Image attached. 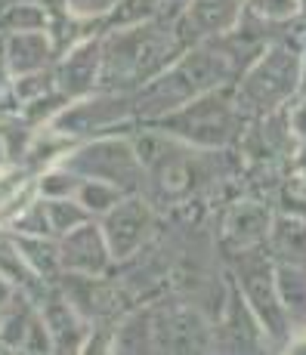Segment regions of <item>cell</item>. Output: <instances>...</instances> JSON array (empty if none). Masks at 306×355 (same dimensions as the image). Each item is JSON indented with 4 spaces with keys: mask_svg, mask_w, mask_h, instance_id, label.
<instances>
[{
    "mask_svg": "<svg viewBox=\"0 0 306 355\" xmlns=\"http://www.w3.org/2000/svg\"><path fill=\"white\" fill-rule=\"evenodd\" d=\"M176 40L158 22H136L124 25L102 44V84L108 90L114 87H133L148 78H158L164 65L173 59Z\"/></svg>",
    "mask_w": 306,
    "mask_h": 355,
    "instance_id": "6da1fadb",
    "label": "cell"
},
{
    "mask_svg": "<svg viewBox=\"0 0 306 355\" xmlns=\"http://www.w3.org/2000/svg\"><path fill=\"white\" fill-rule=\"evenodd\" d=\"M229 74H232V56L223 46H195L146 87L139 112L146 118H164L167 112L186 105L189 99L201 96L204 90L220 87Z\"/></svg>",
    "mask_w": 306,
    "mask_h": 355,
    "instance_id": "7a4b0ae2",
    "label": "cell"
},
{
    "mask_svg": "<svg viewBox=\"0 0 306 355\" xmlns=\"http://www.w3.org/2000/svg\"><path fill=\"white\" fill-rule=\"evenodd\" d=\"M235 102L238 96L229 87L204 90L201 96L173 108L170 118H161V130L195 148H207V152L220 148L235 136V127H238Z\"/></svg>",
    "mask_w": 306,
    "mask_h": 355,
    "instance_id": "3957f363",
    "label": "cell"
},
{
    "mask_svg": "<svg viewBox=\"0 0 306 355\" xmlns=\"http://www.w3.org/2000/svg\"><path fill=\"white\" fill-rule=\"evenodd\" d=\"M146 176L152 182V195L158 201L176 204L201 192L214 180L216 161L207 155V148H195L167 133V142L158 152V158L146 164Z\"/></svg>",
    "mask_w": 306,
    "mask_h": 355,
    "instance_id": "277c9868",
    "label": "cell"
},
{
    "mask_svg": "<svg viewBox=\"0 0 306 355\" xmlns=\"http://www.w3.org/2000/svg\"><path fill=\"white\" fill-rule=\"evenodd\" d=\"M303 71V59L288 46H269L254 65L248 68L238 90L241 108L250 112H272L297 90V78Z\"/></svg>",
    "mask_w": 306,
    "mask_h": 355,
    "instance_id": "5b68a950",
    "label": "cell"
},
{
    "mask_svg": "<svg viewBox=\"0 0 306 355\" xmlns=\"http://www.w3.org/2000/svg\"><path fill=\"white\" fill-rule=\"evenodd\" d=\"M238 291L244 293L248 306L254 309V315L260 318L263 331L272 340H284L288 337V312H284L282 300H278V288H275V269L263 259L260 248H248L238 250Z\"/></svg>",
    "mask_w": 306,
    "mask_h": 355,
    "instance_id": "8992f818",
    "label": "cell"
},
{
    "mask_svg": "<svg viewBox=\"0 0 306 355\" xmlns=\"http://www.w3.org/2000/svg\"><path fill=\"white\" fill-rule=\"evenodd\" d=\"M68 170H74L78 176H87V180H105L121 186L124 192H130L142 182V167L139 155L130 142L124 139H96L87 142V146L74 148L65 161Z\"/></svg>",
    "mask_w": 306,
    "mask_h": 355,
    "instance_id": "52a82bcc",
    "label": "cell"
},
{
    "mask_svg": "<svg viewBox=\"0 0 306 355\" xmlns=\"http://www.w3.org/2000/svg\"><path fill=\"white\" fill-rule=\"evenodd\" d=\"M152 334L158 352H207L214 349V331L195 306H164L152 312Z\"/></svg>",
    "mask_w": 306,
    "mask_h": 355,
    "instance_id": "ba28073f",
    "label": "cell"
},
{
    "mask_svg": "<svg viewBox=\"0 0 306 355\" xmlns=\"http://www.w3.org/2000/svg\"><path fill=\"white\" fill-rule=\"evenodd\" d=\"M102 232L114 259H130L152 235V207L142 198H121L102 220Z\"/></svg>",
    "mask_w": 306,
    "mask_h": 355,
    "instance_id": "9c48e42d",
    "label": "cell"
},
{
    "mask_svg": "<svg viewBox=\"0 0 306 355\" xmlns=\"http://www.w3.org/2000/svg\"><path fill=\"white\" fill-rule=\"evenodd\" d=\"M241 16V0H186V10L180 19V40H214L216 34L235 28Z\"/></svg>",
    "mask_w": 306,
    "mask_h": 355,
    "instance_id": "30bf717a",
    "label": "cell"
},
{
    "mask_svg": "<svg viewBox=\"0 0 306 355\" xmlns=\"http://www.w3.org/2000/svg\"><path fill=\"white\" fill-rule=\"evenodd\" d=\"M59 250H62V269L87 272V275H102L108 269V259H112L105 232L93 223H80L78 229L65 232Z\"/></svg>",
    "mask_w": 306,
    "mask_h": 355,
    "instance_id": "8fae6325",
    "label": "cell"
},
{
    "mask_svg": "<svg viewBox=\"0 0 306 355\" xmlns=\"http://www.w3.org/2000/svg\"><path fill=\"white\" fill-rule=\"evenodd\" d=\"M263 324L260 318L254 315V309L248 306L244 293L232 288L220 309V327H216V337H223V346L235 352H254L260 349V337H263Z\"/></svg>",
    "mask_w": 306,
    "mask_h": 355,
    "instance_id": "7c38bea8",
    "label": "cell"
},
{
    "mask_svg": "<svg viewBox=\"0 0 306 355\" xmlns=\"http://www.w3.org/2000/svg\"><path fill=\"white\" fill-rule=\"evenodd\" d=\"M269 229H272L269 210L263 204L244 201L229 210L226 223H223V241L238 254V250L260 248L263 241H269Z\"/></svg>",
    "mask_w": 306,
    "mask_h": 355,
    "instance_id": "4fadbf2b",
    "label": "cell"
},
{
    "mask_svg": "<svg viewBox=\"0 0 306 355\" xmlns=\"http://www.w3.org/2000/svg\"><path fill=\"white\" fill-rule=\"evenodd\" d=\"M59 90L71 96H84L96 87V80L102 78V44L99 40H87V44L74 46L65 56V62L59 65Z\"/></svg>",
    "mask_w": 306,
    "mask_h": 355,
    "instance_id": "5bb4252c",
    "label": "cell"
},
{
    "mask_svg": "<svg viewBox=\"0 0 306 355\" xmlns=\"http://www.w3.org/2000/svg\"><path fill=\"white\" fill-rule=\"evenodd\" d=\"M65 300L80 312V315L90 322V318H105L108 312L118 309L121 291H112L108 284H102L96 275H87V272H68L65 275Z\"/></svg>",
    "mask_w": 306,
    "mask_h": 355,
    "instance_id": "9a60e30c",
    "label": "cell"
},
{
    "mask_svg": "<svg viewBox=\"0 0 306 355\" xmlns=\"http://www.w3.org/2000/svg\"><path fill=\"white\" fill-rule=\"evenodd\" d=\"M44 322L53 334V349L56 352H78L84 349V340H87V318L74 309L71 303L65 300V293L59 297H50L44 303Z\"/></svg>",
    "mask_w": 306,
    "mask_h": 355,
    "instance_id": "2e32d148",
    "label": "cell"
},
{
    "mask_svg": "<svg viewBox=\"0 0 306 355\" xmlns=\"http://www.w3.org/2000/svg\"><path fill=\"white\" fill-rule=\"evenodd\" d=\"M53 44L50 37L40 31H12L6 37V65L22 78V74H34L44 71L46 62H50Z\"/></svg>",
    "mask_w": 306,
    "mask_h": 355,
    "instance_id": "e0dca14e",
    "label": "cell"
},
{
    "mask_svg": "<svg viewBox=\"0 0 306 355\" xmlns=\"http://www.w3.org/2000/svg\"><path fill=\"white\" fill-rule=\"evenodd\" d=\"M124 114V102L114 96H99V99H87L80 105L62 112L56 121H53V130L59 133H87V130L105 124V121H114Z\"/></svg>",
    "mask_w": 306,
    "mask_h": 355,
    "instance_id": "ac0fdd59",
    "label": "cell"
},
{
    "mask_svg": "<svg viewBox=\"0 0 306 355\" xmlns=\"http://www.w3.org/2000/svg\"><path fill=\"white\" fill-rule=\"evenodd\" d=\"M269 244L282 263L306 266V216L288 214V216L272 220Z\"/></svg>",
    "mask_w": 306,
    "mask_h": 355,
    "instance_id": "d6986e66",
    "label": "cell"
},
{
    "mask_svg": "<svg viewBox=\"0 0 306 355\" xmlns=\"http://www.w3.org/2000/svg\"><path fill=\"white\" fill-rule=\"evenodd\" d=\"M275 288L284 312L291 322L306 324V266L278 263L275 266Z\"/></svg>",
    "mask_w": 306,
    "mask_h": 355,
    "instance_id": "ffe728a7",
    "label": "cell"
},
{
    "mask_svg": "<svg viewBox=\"0 0 306 355\" xmlns=\"http://www.w3.org/2000/svg\"><path fill=\"white\" fill-rule=\"evenodd\" d=\"M114 352H148L155 349V334H152V312H133L121 322L114 334Z\"/></svg>",
    "mask_w": 306,
    "mask_h": 355,
    "instance_id": "44dd1931",
    "label": "cell"
},
{
    "mask_svg": "<svg viewBox=\"0 0 306 355\" xmlns=\"http://www.w3.org/2000/svg\"><path fill=\"white\" fill-rule=\"evenodd\" d=\"M16 248L37 275H53V272L62 266V250H59V244H53L46 235H19Z\"/></svg>",
    "mask_w": 306,
    "mask_h": 355,
    "instance_id": "7402d4cb",
    "label": "cell"
},
{
    "mask_svg": "<svg viewBox=\"0 0 306 355\" xmlns=\"http://www.w3.org/2000/svg\"><path fill=\"white\" fill-rule=\"evenodd\" d=\"M44 210H46V220H50V229L59 232V235L78 229L80 223H87V214H90L84 204L71 201V198H50L44 204Z\"/></svg>",
    "mask_w": 306,
    "mask_h": 355,
    "instance_id": "603a6c76",
    "label": "cell"
},
{
    "mask_svg": "<svg viewBox=\"0 0 306 355\" xmlns=\"http://www.w3.org/2000/svg\"><path fill=\"white\" fill-rule=\"evenodd\" d=\"M121 192H124V189L114 186V182L87 180V182H80V189H78V201L84 204L90 214H108V210H112L114 204L124 198Z\"/></svg>",
    "mask_w": 306,
    "mask_h": 355,
    "instance_id": "cb8c5ba5",
    "label": "cell"
},
{
    "mask_svg": "<svg viewBox=\"0 0 306 355\" xmlns=\"http://www.w3.org/2000/svg\"><path fill=\"white\" fill-rule=\"evenodd\" d=\"M50 22V12L44 6H37L34 0H19L10 12H6L0 28H12V31H40Z\"/></svg>",
    "mask_w": 306,
    "mask_h": 355,
    "instance_id": "d4e9b609",
    "label": "cell"
},
{
    "mask_svg": "<svg viewBox=\"0 0 306 355\" xmlns=\"http://www.w3.org/2000/svg\"><path fill=\"white\" fill-rule=\"evenodd\" d=\"M28 327H31V315L28 309H12L0 318V346L6 349H22L25 337H28Z\"/></svg>",
    "mask_w": 306,
    "mask_h": 355,
    "instance_id": "484cf974",
    "label": "cell"
},
{
    "mask_svg": "<svg viewBox=\"0 0 306 355\" xmlns=\"http://www.w3.org/2000/svg\"><path fill=\"white\" fill-rule=\"evenodd\" d=\"M248 12L260 22H288L300 12V0H248Z\"/></svg>",
    "mask_w": 306,
    "mask_h": 355,
    "instance_id": "4316f807",
    "label": "cell"
},
{
    "mask_svg": "<svg viewBox=\"0 0 306 355\" xmlns=\"http://www.w3.org/2000/svg\"><path fill=\"white\" fill-rule=\"evenodd\" d=\"M80 189V180L74 170H59V173H46L44 180H40V192H44V198H71L78 195Z\"/></svg>",
    "mask_w": 306,
    "mask_h": 355,
    "instance_id": "83f0119b",
    "label": "cell"
},
{
    "mask_svg": "<svg viewBox=\"0 0 306 355\" xmlns=\"http://www.w3.org/2000/svg\"><path fill=\"white\" fill-rule=\"evenodd\" d=\"M22 349H28V352H50V349H53V334H50V327H46L44 315H40V318H31L28 337H25V346H22Z\"/></svg>",
    "mask_w": 306,
    "mask_h": 355,
    "instance_id": "f1b7e54d",
    "label": "cell"
},
{
    "mask_svg": "<svg viewBox=\"0 0 306 355\" xmlns=\"http://www.w3.org/2000/svg\"><path fill=\"white\" fill-rule=\"evenodd\" d=\"M65 3L78 19H96V16L112 12L121 0H65Z\"/></svg>",
    "mask_w": 306,
    "mask_h": 355,
    "instance_id": "f546056e",
    "label": "cell"
},
{
    "mask_svg": "<svg viewBox=\"0 0 306 355\" xmlns=\"http://www.w3.org/2000/svg\"><path fill=\"white\" fill-rule=\"evenodd\" d=\"M16 229L22 232V235H50L53 229H50V220H46L44 204H40V207H31L28 214L16 223Z\"/></svg>",
    "mask_w": 306,
    "mask_h": 355,
    "instance_id": "4dcf8cb0",
    "label": "cell"
},
{
    "mask_svg": "<svg viewBox=\"0 0 306 355\" xmlns=\"http://www.w3.org/2000/svg\"><path fill=\"white\" fill-rule=\"evenodd\" d=\"M284 204L291 207V214L297 216H306V180L303 176H294V180L284 186Z\"/></svg>",
    "mask_w": 306,
    "mask_h": 355,
    "instance_id": "1f68e13d",
    "label": "cell"
},
{
    "mask_svg": "<svg viewBox=\"0 0 306 355\" xmlns=\"http://www.w3.org/2000/svg\"><path fill=\"white\" fill-rule=\"evenodd\" d=\"M10 284H12V282L3 275V272H0V306H6V303L12 300V288H10Z\"/></svg>",
    "mask_w": 306,
    "mask_h": 355,
    "instance_id": "d6a6232c",
    "label": "cell"
},
{
    "mask_svg": "<svg viewBox=\"0 0 306 355\" xmlns=\"http://www.w3.org/2000/svg\"><path fill=\"white\" fill-rule=\"evenodd\" d=\"M16 176H6V180H0V201H3V198H10L12 192H16Z\"/></svg>",
    "mask_w": 306,
    "mask_h": 355,
    "instance_id": "836d02e7",
    "label": "cell"
},
{
    "mask_svg": "<svg viewBox=\"0 0 306 355\" xmlns=\"http://www.w3.org/2000/svg\"><path fill=\"white\" fill-rule=\"evenodd\" d=\"M294 173H297V176H303V180H306V146L300 148V152H297V164H294Z\"/></svg>",
    "mask_w": 306,
    "mask_h": 355,
    "instance_id": "e575fe53",
    "label": "cell"
},
{
    "mask_svg": "<svg viewBox=\"0 0 306 355\" xmlns=\"http://www.w3.org/2000/svg\"><path fill=\"white\" fill-rule=\"evenodd\" d=\"M19 0H0V25H3V19H6V12L12 10V6H16Z\"/></svg>",
    "mask_w": 306,
    "mask_h": 355,
    "instance_id": "d590c367",
    "label": "cell"
},
{
    "mask_svg": "<svg viewBox=\"0 0 306 355\" xmlns=\"http://www.w3.org/2000/svg\"><path fill=\"white\" fill-rule=\"evenodd\" d=\"M167 3H170V6H173V3H176V6H180V3H182V0H158V12H161V10H164V6H167Z\"/></svg>",
    "mask_w": 306,
    "mask_h": 355,
    "instance_id": "8d00e7d4",
    "label": "cell"
},
{
    "mask_svg": "<svg viewBox=\"0 0 306 355\" xmlns=\"http://www.w3.org/2000/svg\"><path fill=\"white\" fill-rule=\"evenodd\" d=\"M303 87H306V59H303Z\"/></svg>",
    "mask_w": 306,
    "mask_h": 355,
    "instance_id": "74e56055",
    "label": "cell"
},
{
    "mask_svg": "<svg viewBox=\"0 0 306 355\" xmlns=\"http://www.w3.org/2000/svg\"><path fill=\"white\" fill-rule=\"evenodd\" d=\"M0 318H3V315H0Z\"/></svg>",
    "mask_w": 306,
    "mask_h": 355,
    "instance_id": "f35d334b",
    "label": "cell"
}]
</instances>
